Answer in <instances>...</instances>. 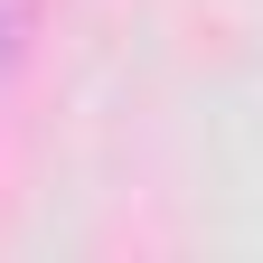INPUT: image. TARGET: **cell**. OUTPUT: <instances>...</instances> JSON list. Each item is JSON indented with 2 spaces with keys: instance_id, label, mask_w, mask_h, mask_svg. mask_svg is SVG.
<instances>
[{
  "instance_id": "1",
  "label": "cell",
  "mask_w": 263,
  "mask_h": 263,
  "mask_svg": "<svg viewBox=\"0 0 263 263\" xmlns=\"http://www.w3.org/2000/svg\"><path fill=\"white\" fill-rule=\"evenodd\" d=\"M38 28H47V0H0V104H10V85L38 57Z\"/></svg>"
}]
</instances>
